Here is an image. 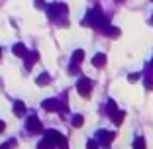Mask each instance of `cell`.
<instances>
[{"instance_id": "obj_1", "label": "cell", "mask_w": 153, "mask_h": 149, "mask_svg": "<svg viewBox=\"0 0 153 149\" xmlns=\"http://www.w3.org/2000/svg\"><path fill=\"white\" fill-rule=\"evenodd\" d=\"M45 10H47V14H49V18L53 20V22H57L59 26H61V18H67V6L65 4H49L45 6Z\"/></svg>"}, {"instance_id": "obj_2", "label": "cell", "mask_w": 153, "mask_h": 149, "mask_svg": "<svg viewBox=\"0 0 153 149\" xmlns=\"http://www.w3.org/2000/svg\"><path fill=\"white\" fill-rule=\"evenodd\" d=\"M85 24L86 26H92V27H102L104 24H106V20H104L102 12H100L98 8H92V10H88V14H86Z\"/></svg>"}, {"instance_id": "obj_3", "label": "cell", "mask_w": 153, "mask_h": 149, "mask_svg": "<svg viewBox=\"0 0 153 149\" xmlns=\"http://www.w3.org/2000/svg\"><path fill=\"white\" fill-rule=\"evenodd\" d=\"M76 90H79V94H81L82 98H88L90 90H92V82H90L88 79H81L79 85H76Z\"/></svg>"}, {"instance_id": "obj_4", "label": "cell", "mask_w": 153, "mask_h": 149, "mask_svg": "<svg viewBox=\"0 0 153 149\" xmlns=\"http://www.w3.org/2000/svg\"><path fill=\"white\" fill-rule=\"evenodd\" d=\"M26 128L30 133H41V130H43V126H41V122L37 120L36 116H30L27 118V122H26Z\"/></svg>"}, {"instance_id": "obj_5", "label": "cell", "mask_w": 153, "mask_h": 149, "mask_svg": "<svg viewBox=\"0 0 153 149\" xmlns=\"http://www.w3.org/2000/svg\"><path fill=\"white\" fill-rule=\"evenodd\" d=\"M43 110H47V112H59L61 110V102H57L55 98H47V100H43Z\"/></svg>"}, {"instance_id": "obj_6", "label": "cell", "mask_w": 153, "mask_h": 149, "mask_svg": "<svg viewBox=\"0 0 153 149\" xmlns=\"http://www.w3.org/2000/svg\"><path fill=\"white\" fill-rule=\"evenodd\" d=\"M112 139H114V133H112V131H104V130H100L98 133H96V141H98L100 145H108Z\"/></svg>"}, {"instance_id": "obj_7", "label": "cell", "mask_w": 153, "mask_h": 149, "mask_svg": "<svg viewBox=\"0 0 153 149\" xmlns=\"http://www.w3.org/2000/svg\"><path fill=\"white\" fill-rule=\"evenodd\" d=\"M82 59H85L82 49H79V51H75V53H73V59H71V73H73V69H75V65H79Z\"/></svg>"}, {"instance_id": "obj_8", "label": "cell", "mask_w": 153, "mask_h": 149, "mask_svg": "<svg viewBox=\"0 0 153 149\" xmlns=\"http://www.w3.org/2000/svg\"><path fill=\"white\" fill-rule=\"evenodd\" d=\"M92 65H94V67H104V65H106V55L104 53L94 55V57H92Z\"/></svg>"}, {"instance_id": "obj_9", "label": "cell", "mask_w": 153, "mask_h": 149, "mask_svg": "<svg viewBox=\"0 0 153 149\" xmlns=\"http://www.w3.org/2000/svg\"><path fill=\"white\" fill-rule=\"evenodd\" d=\"M12 53L18 55V57H24V55L27 53V49H26V45H24V43H16V45L12 47Z\"/></svg>"}, {"instance_id": "obj_10", "label": "cell", "mask_w": 153, "mask_h": 149, "mask_svg": "<svg viewBox=\"0 0 153 149\" xmlns=\"http://www.w3.org/2000/svg\"><path fill=\"white\" fill-rule=\"evenodd\" d=\"M26 69H32V65L37 61V53H26Z\"/></svg>"}, {"instance_id": "obj_11", "label": "cell", "mask_w": 153, "mask_h": 149, "mask_svg": "<svg viewBox=\"0 0 153 149\" xmlns=\"http://www.w3.org/2000/svg\"><path fill=\"white\" fill-rule=\"evenodd\" d=\"M102 32L106 33V36H112V37H118V36H120V30H118V27H112V26H106Z\"/></svg>"}, {"instance_id": "obj_12", "label": "cell", "mask_w": 153, "mask_h": 149, "mask_svg": "<svg viewBox=\"0 0 153 149\" xmlns=\"http://www.w3.org/2000/svg\"><path fill=\"white\" fill-rule=\"evenodd\" d=\"M49 81H51V79H49V75H47V73H41L39 77H37V79H36V82H37V85H39V86H43V85H47V82H49Z\"/></svg>"}, {"instance_id": "obj_13", "label": "cell", "mask_w": 153, "mask_h": 149, "mask_svg": "<svg viewBox=\"0 0 153 149\" xmlns=\"http://www.w3.org/2000/svg\"><path fill=\"white\" fill-rule=\"evenodd\" d=\"M14 112L18 114V116H24V114H26V106H24V102H14Z\"/></svg>"}, {"instance_id": "obj_14", "label": "cell", "mask_w": 153, "mask_h": 149, "mask_svg": "<svg viewBox=\"0 0 153 149\" xmlns=\"http://www.w3.org/2000/svg\"><path fill=\"white\" fill-rule=\"evenodd\" d=\"M106 112H108L110 116H114V114L118 112V108H116V102H114V100H108V104H106Z\"/></svg>"}, {"instance_id": "obj_15", "label": "cell", "mask_w": 153, "mask_h": 149, "mask_svg": "<svg viewBox=\"0 0 153 149\" xmlns=\"http://www.w3.org/2000/svg\"><path fill=\"white\" fill-rule=\"evenodd\" d=\"M53 147H55V143H51L49 139L39 141V145H37V149H53Z\"/></svg>"}, {"instance_id": "obj_16", "label": "cell", "mask_w": 153, "mask_h": 149, "mask_svg": "<svg viewBox=\"0 0 153 149\" xmlns=\"http://www.w3.org/2000/svg\"><path fill=\"white\" fill-rule=\"evenodd\" d=\"M124 116H126V114H124V112H120V110H118V112L114 114V118H112V120H114V124H116V126H120V124L124 122Z\"/></svg>"}, {"instance_id": "obj_17", "label": "cell", "mask_w": 153, "mask_h": 149, "mask_svg": "<svg viewBox=\"0 0 153 149\" xmlns=\"http://www.w3.org/2000/svg\"><path fill=\"white\" fill-rule=\"evenodd\" d=\"M73 126H75V128H81L82 126V116H79V114H76V116H73Z\"/></svg>"}, {"instance_id": "obj_18", "label": "cell", "mask_w": 153, "mask_h": 149, "mask_svg": "<svg viewBox=\"0 0 153 149\" xmlns=\"http://www.w3.org/2000/svg\"><path fill=\"white\" fill-rule=\"evenodd\" d=\"M12 147H16V139H10L4 145H0V149H12Z\"/></svg>"}, {"instance_id": "obj_19", "label": "cell", "mask_w": 153, "mask_h": 149, "mask_svg": "<svg viewBox=\"0 0 153 149\" xmlns=\"http://www.w3.org/2000/svg\"><path fill=\"white\" fill-rule=\"evenodd\" d=\"M145 88H147V90H153V79L151 77H145Z\"/></svg>"}, {"instance_id": "obj_20", "label": "cell", "mask_w": 153, "mask_h": 149, "mask_svg": "<svg viewBox=\"0 0 153 149\" xmlns=\"http://www.w3.org/2000/svg\"><path fill=\"white\" fill-rule=\"evenodd\" d=\"M128 81H130V82H135V81H140V73H131L130 77H128Z\"/></svg>"}, {"instance_id": "obj_21", "label": "cell", "mask_w": 153, "mask_h": 149, "mask_svg": "<svg viewBox=\"0 0 153 149\" xmlns=\"http://www.w3.org/2000/svg\"><path fill=\"white\" fill-rule=\"evenodd\" d=\"M86 149H98V141H88V143H86Z\"/></svg>"}, {"instance_id": "obj_22", "label": "cell", "mask_w": 153, "mask_h": 149, "mask_svg": "<svg viewBox=\"0 0 153 149\" xmlns=\"http://www.w3.org/2000/svg\"><path fill=\"white\" fill-rule=\"evenodd\" d=\"M36 8H45V2L43 0H36Z\"/></svg>"}, {"instance_id": "obj_23", "label": "cell", "mask_w": 153, "mask_h": 149, "mask_svg": "<svg viewBox=\"0 0 153 149\" xmlns=\"http://www.w3.org/2000/svg\"><path fill=\"white\" fill-rule=\"evenodd\" d=\"M4 128H6V124L2 122V120H0V131H4Z\"/></svg>"}, {"instance_id": "obj_24", "label": "cell", "mask_w": 153, "mask_h": 149, "mask_svg": "<svg viewBox=\"0 0 153 149\" xmlns=\"http://www.w3.org/2000/svg\"><path fill=\"white\" fill-rule=\"evenodd\" d=\"M0 59H2V49H0Z\"/></svg>"}, {"instance_id": "obj_25", "label": "cell", "mask_w": 153, "mask_h": 149, "mask_svg": "<svg viewBox=\"0 0 153 149\" xmlns=\"http://www.w3.org/2000/svg\"><path fill=\"white\" fill-rule=\"evenodd\" d=\"M151 24H153V18H151Z\"/></svg>"}, {"instance_id": "obj_26", "label": "cell", "mask_w": 153, "mask_h": 149, "mask_svg": "<svg viewBox=\"0 0 153 149\" xmlns=\"http://www.w3.org/2000/svg\"><path fill=\"white\" fill-rule=\"evenodd\" d=\"M151 2H153V0H151Z\"/></svg>"}]
</instances>
